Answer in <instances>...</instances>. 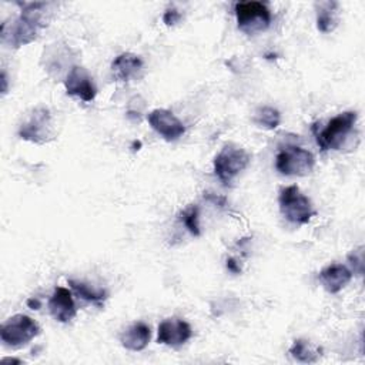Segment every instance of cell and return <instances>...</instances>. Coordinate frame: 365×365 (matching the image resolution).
Masks as SVG:
<instances>
[{
  "label": "cell",
  "instance_id": "obj_26",
  "mask_svg": "<svg viewBox=\"0 0 365 365\" xmlns=\"http://www.w3.org/2000/svg\"><path fill=\"white\" fill-rule=\"evenodd\" d=\"M1 362H3V364H6V362H14V364H21V361H20V359H16V358H3V359H1Z\"/></svg>",
  "mask_w": 365,
  "mask_h": 365
},
{
  "label": "cell",
  "instance_id": "obj_18",
  "mask_svg": "<svg viewBox=\"0 0 365 365\" xmlns=\"http://www.w3.org/2000/svg\"><path fill=\"white\" fill-rule=\"evenodd\" d=\"M68 285L71 288V291L81 299L94 304L97 307H101L103 302L107 298V291L101 289V288H94L90 287L88 284L83 282V281H76V279H68Z\"/></svg>",
  "mask_w": 365,
  "mask_h": 365
},
{
  "label": "cell",
  "instance_id": "obj_10",
  "mask_svg": "<svg viewBox=\"0 0 365 365\" xmlns=\"http://www.w3.org/2000/svg\"><path fill=\"white\" fill-rule=\"evenodd\" d=\"M151 128L165 141H175L185 133V125L170 110L155 108L147 115Z\"/></svg>",
  "mask_w": 365,
  "mask_h": 365
},
{
  "label": "cell",
  "instance_id": "obj_16",
  "mask_svg": "<svg viewBox=\"0 0 365 365\" xmlns=\"http://www.w3.org/2000/svg\"><path fill=\"white\" fill-rule=\"evenodd\" d=\"M317 7V29L321 33H331L339 21V3L338 1H319Z\"/></svg>",
  "mask_w": 365,
  "mask_h": 365
},
{
  "label": "cell",
  "instance_id": "obj_8",
  "mask_svg": "<svg viewBox=\"0 0 365 365\" xmlns=\"http://www.w3.org/2000/svg\"><path fill=\"white\" fill-rule=\"evenodd\" d=\"M19 137L34 144L48 143L53 138V123L48 108H33L29 117L20 124Z\"/></svg>",
  "mask_w": 365,
  "mask_h": 365
},
{
  "label": "cell",
  "instance_id": "obj_17",
  "mask_svg": "<svg viewBox=\"0 0 365 365\" xmlns=\"http://www.w3.org/2000/svg\"><path fill=\"white\" fill-rule=\"evenodd\" d=\"M289 355L304 364H314L322 356V348L314 345L312 342L298 338L294 341V344L289 348Z\"/></svg>",
  "mask_w": 365,
  "mask_h": 365
},
{
  "label": "cell",
  "instance_id": "obj_5",
  "mask_svg": "<svg viewBox=\"0 0 365 365\" xmlns=\"http://www.w3.org/2000/svg\"><path fill=\"white\" fill-rule=\"evenodd\" d=\"M315 165L314 154L299 145H284L275 155V168L282 175L305 177Z\"/></svg>",
  "mask_w": 365,
  "mask_h": 365
},
{
  "label": "cell",
  "instance_id": "obj_6",
  "mask_svg": "<svg viewBox=\"0 0 365 365\" xmlns=\"http://www.w3.org/2000/svg\"><path fill=\"white\" fill-rule=\"evenodd\" d=\"M237 24L245 34H257L271 24V10L262 1H238L234 4Z\"/></svg>",
  "mask_w": 365,
  "mask_h": 365
},
{
  "label": "cell",
  "instance_id": "obj_3",
  "mask_svg": "<svg viewBox=\"0 0 365 365\" xmlns=\"http://www.w3.org/2000/svg\"><path fill=\"white\" fill-rule=\"evenodd\" d=\"M278 205L282 217L292 224H308L315 215L311 200L304 192H301L299 187L295 184L281 188L278 195Z\"/></svg>",
  "mask_w": 365,
  "mask_h": 365
},
{
  "label": "cell",
  "instance_id": "obj_7",
  "mask_svg": "<svg viewBox=\"0 0 365 365\" xmlns=\"http://www.w3.org/2000/svg\"><path fill=\"white\" fill-rule=\"evenodd\" d=\"M40 334L38 324L24 314L10 317L0 329V339L6 346L21 348Z\"/></svg>",
  "mask_w": 365,
  "mask_h": 365
},
{
  "label": "cell",
  "instance_id": "obj_19",
  "mask_svg": "<svg viewBox=\"0 0 365 365\" xmlns=\"http://www.w3.org/2000/svg\"><path fill=\"white\" fill-rule=\"evenodd\" d=\"M254 121H255V124H258L262 128L274 130L281 123V114L277 108H274L271 106H262L255 111Z\"/></svg>",
  "mask_w": 365,
  "mask_h": 365
},
{
  "label": "cell",
  "instance_id": "obj_25",
  "mask_svg": "<svg viewBox=\"0 0 365 365\" xmlns=\"http://www.w3.org/2000/svg\"><path fill=\"white\" fill-rule=\"evenodd\" d=\"M27 305H29L30 308H33V309H38V308H40V302H38L37 299H29V301H27Z\"/></svg>",
  "mask_w": 365,
  "mask_h": 365
},
{
  "label": "cell",
  "instance_id": "obj_4",
  "mask_svg": "<svg viewBox=\"0 0 365 365\" xmlns=\"http://www.w3.org/2000/svg\"><path fill=\"white\" fill-rule=\"evenodd\" d=\"M251 161V155L235 144H225L214 157V174L224 185H231L234 178L242 173Z\"/></svg>",
  "mask_w": 365,
  "mask_h": 365
},
{
  "label": "cell",
  "instance_id": "obj_20",
  "mask_svg": "<svg viewBox=\"0 0 365 365\" xmlns=\"http://www.w3.org/2000/svg\"><path fill=\"white\" fill-rule=\"evenodd\" d=\"M180 221L184 224V227L194 235L198 237L201 234L200 228V208L198 205H188L180 212Z\"/></svg>",
  "mask_w": 365,
  "mask_h": 365
},
{
  "label": "cell",
  "instance_id": "obj_22",
  "mask_svg": "<svg viewBox=\"0 0 365 365\" xmlns=\"http://www.w3.org/2000/svg\"><path fill=\"white\" fill-rule=\"evenodd\" d=\"M180 20H181V13H180L177 9H174V7L167 9L165 13H164V16H163V21H164L167 26H174V24H177Z\"/></svg>",
  "mask_w": 365,
  "mask_h": 365
},
{
  "label": "cell",
  "instance_id": "obj_9",
  "mask_svg": "<svg viewBox=\"0 0 365 365\" xmlns=\"http://www.w3.org/2000/svg\"><path fill=\"white\" fill-rule=\"evenodd\" d=\"M66 93L84 103H91L97 96V87L90 73L81 66H73L64 80Z\"/></svg>",
  "mask_w": 365,
  "mask_h": 365
},
{
  "label": "cell",
  "instance_id": "obj_2",
  "mask_svg": "<svg viewBox=\"0 0 365 365\" xmlns=\"http://www.w3.org/2000/svg\"><path fill=\"white\" fill-rule=\"evenodd\" d=\"M356 120H358L356 111H344L332 117L324 128L318 130L317 125L312 124L311 128L321 151L342 150L348 137L354 131Z\"/></svg>",
  "mask_w": 365,
  "mask_h": 365
},
{
  "label": "cell",
  "instance_id": "obj_21",
  "mask_svg": "<svg viewBox=\"0 0 365 365\" xmlns=\"http://www.w3.org/2000/svg\"><path fill=\"white\" fill-rule=\"evenodd\" d=\"M348 261L351 262V265L354 267L356 274L362 275L364 274V247H359V248L354 250L348 255Z\"/></svg>",
  "mask_w": 365,
  "mask_h": 365
},
{
  "label": "cell",
  "instance_id": "obj_11",
  "mask_svg": "<svg viewBox=\"0 0 365 365\" xmlns=\"http://www.w3.org/2000/svg\"><path fill=\"white\" fill-rule=\"evenodd\" d=\"M192 336L191 325L182 318H167L158 325L157 341L158 344L178 348Z\"/></svg>",
  "mask_w": 365,
  "mask_h": 365
},
{
  "label": "cell",
  "instance_id": "obj_14",
  "mask_svg": "<svg viewBox=\"0 0 365 365\" xmlns=\"http://www.w3.org/2000/svg\"><path fill=\"white\" fill-rule=\"evenodd\" d=\"M143 67H144V63L141 57L128 51L118 54L111 63L113 76L118 81H125V83L138 77Z\"/></svg>",
  "mask_w": 365,
  "mask_h": 365
},
{
  "label": "cell",
  "instance_id": "obj_23",
  "mask_svg": "<svg viewBox=\"0 0 365 365\" xmlns=\"http://www.w3.org/2000/svg\"><path fill=\"white\" fill-rule=\"evenodd\" d=\"M227 268H228V271H231L232 274H240V272H241V268H240L238 262H237L234 258H228V259H227Z\"/></svg>",
  "mask_w": 365,
  "mask_h": 365
},
{
  "label": "cell",
  "instance_id": "obj_12",
  "mask_svg": "<svg viewBox=\"0 0 365 365\" xmlns=\"http://www.w3.org/2000/svg\"><path fill=\"white\" fill-rule=\"evenodd\" d=\"M48 311L58 322L71 321L77 314L71 291L64 287H56L48 299Z\"/></svg>",
  "mask_w": 365,
  "mask_h": 365
},
{
  "label": "cell",
  "instance_id": "obj_24",
  "mask_svg": "<svg viewBox=\"0 0 365 365\" xmlns=\"http://www.w3.org/2000/svg\"><path fill=\"white\" fill-rule=\"evenodd\" d=\"M7 93V77H6V71H1V94Z\"/></svg>",
  "mask_w": 365,
  "mask_h": 365
},
{
  "label": "cell",
  "instance_id": "obj_13",
  "mask_svg": "<svg viewBox=\"0 0 365 365\" xmlns=\"http://www.w3.org/2000/svg\"><path fill=\"white\" fill-rule=\"evenodd\" d=\"M318 278L329 294H338L352 279V271L344 264H329L319 271Z\"/></svg>",
  "mask_w": 365,
  "mask_h": 365
},
{
  "label": "cell",
  "instance_id": "obj_15",
  "mask_svg": "<svg viewBox=\"0 0 365 365\" xmlns=\"http://www.w3.org/2000/svg\"><path fill=\"white\" fill-rule=\"evenodd\" d=\"M151 338L150 327L145 322H134L128 328H125L120 335L121 345L128 351H143Z\"/></svg>",
  "mask_w": 365,
  "mask_h": 365
},
{
  "label": "cell",
  "instance_id": "obj_1",
  "mask_svg": "<svg viewBox=\"0 0 365 365\" xmlns=\"http://www.w3.org/2000/svg\"><path fill=\"white\" fill-rule=\"evenodd\" d=\"M21 7L20 16L7 29L1 24V43L13 48L33 43L40 31L47 26L46 9L47 3H19Z\"/></svg>",
  "mask_w": 365,
  "mask_h": 365
}]
</instances>
